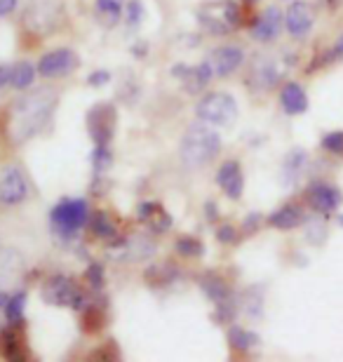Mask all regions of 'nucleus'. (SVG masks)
<instances>
[{"mask_svg":"<svg viewBox=\"0 0 343 362\" xmlns=\"http://www.w3.org/2000/svg\"><path fill=\"white\" fill-rule=\"evenodd\" d=\"M177 252L184 257H202L205 255V245H202L198 238L193 235H184L177 240Z\"/></svg>","mask_w":343,"mask_h":362,"instance_id":"30","label":"nucleus"},{"mask_svg":"<svg viewBox=\"0 0 343 362\" xmlns=\"http://www.w3.org/2000/svg\"><path fill=\"white\" fill-rule=\"evenodd\" d=\"M87 219H90V209H87L85 200H62L59 205L52 207V214H50V221H52V228L59 235H76L80 228L85 226Z\"/></svg>","mask_w":343,"mask_h":362,"instance_id":"6","label":"nucleus"},{"mask_svg":"<svg viewBox=\"0 0 343 362\" xmlns=\"http://www.w3.org/2000/svg\"><path fill=\"white\" fill-rule=\"evenodd\" d=\"M339 223H341V226H343V216H339Z\"/></svg>","mask_w":343,"mask_h":362,"instance_id":"43","label":"nucleus"},{"mask_svg":"<svg viewBox=\"0 0 343 362\" xmlns=\"http://www.w3.org/2000/svg\"><path fill=\"white\" fill-rule=\"evenodd\" d=\"M243 59H245V52L236 45H223V47H216L214 52L209 57V64L214 69V76L219 78H226L231 74L243 66Z\"/></svg>","mask_w":343,"mask_h":362,"instance_id":"13","label":"nucleus"},{"mask_svg":"<svg viewBox=\"0 0 343 362\" xmlns=\"http://www.w3.org/2000/svg\"><path fill=\"white\" fill-rule=\"evenodd\" d=\"M216 240L219 243H233V240H236V228L226 223V226H221L216 230Z\"/></svg>","mask_w":343,"mask_h":362,"instance_id":"39","label":"nucleus"},{"mask_svg":"<svg viewBox=\"0 0 343 362\" xmlns=\"http://www.w3.org/2000/svg\"><path fill=\"white\" fill-rule=\"evenodd\" d=\"M35 81V69L31 66V64H26V62H21L17 64V66L12 69V88H17V90H26V88H31Z\"/></svg>","mask_w":343,"mask_h":362,"instance_id":"28","label":"nucleus"},{"mask_svg":"<svg viewBox=\"0 0 343 362\" xmlns=\"http://www.w3.org/2000/svg\"><path fill=\"white\" fill-rule=\"evenodd\" d=\"M322 148L334 156H343V132H330L322 136Z\"/></svg>","mask_w":343,"mask_h":362,"instance_id":"35","label":"nucleus"},{"mask_svg":"<svg viewBox=\"0 0 343 362\" xmlns=\"http://www.w3.org/2000/svg\"><path fill=\"white\" fill-rule=\"evenodd\" d=\"M146 223H149V226H151L153 230H156V233H165V230L172 226V216L167 214L163 207H158V212L153 214Z\"/></svg>","mask_w":343,"mask_h":362,"instance_id":"33","label":"nucleus"},{"mask_svg":"<svg viewBox=\"0 0 343 362\" xmlns=\"http://www.w3.org/2000/svg\"><path fill=\"white\" fill-rule=\"evenodd\" d=\"M280 81V66L273 57H257L250 71V85L257 90H271Z\"/></svg>","mask_w":343,"mask_h":362,"instance_id":"14","label":"nucleus"},{"mask_svg":"<svg viewBox=\"0 0 343 362\" xmlns=\"http://www.w3.org/2000/svg\"><path fill=\"white\" fill-rule=\"evenodd\" d=\"M306 168H308V156H306L303 148H294L289 151V156L284 158L282 163V184L284 186H294L298 179L303 177Z\"/></svg>","mask_w":343,"mask_h":362,"instance_id":"19","label":"nucleus"},{"mask_svg":"<svg viewBox=\"0 0 343 362\" xmlns=\"http://www.w3.org/2000/svg\"><path fill=\"white\" fill-rule=\"evenodd\" d=\"M0 339H3V341H0V351H3V356L7 360H26V351H24V346H21V341L17 339L14 332L5 329Z\"/></svg>","mask_w":343,"mask_h":362,"instance_id":"25","label":"nucleus"},{"mask_svg":"<svg viewBox=\"0 0 343 362\" xmlns=\"http://www.w3.org/2000/svg\"><path fill=\"white\" fill-rule=\"evenodd\" d=\"M301 221H303V212H301V207H296V205H284L277 209V212H273L271 219H268V223L277 230H291Z\"/></svg>","mask_w":343,"mask_h":362,"instance_id":"21","label":"nucleus"},{"mask_svg":"<svg viewBox=\"0 0 343 362\" xmlns=\"http://www.w3.org/2000/svg\"><path fill=\"white\" fill-rule=\"evenodd\" d=\"M282 24H284L282 12L277 10V7H268V10H264V14L254 21L252 38L259 40V42H271V40L277 38V35H280Z\"/></svg>","mask_w":343,"mask_h":362,"instance_id":"17","label":"nucleus"},{"mask_svg":"<svg viewBox=\"0 0 343 362\" xmlns=\"http://www.w3.org/2000/svg\"><path fill=\"white\" fill-rule=\"evenodd\" d=\"M228 341H231V346L236 351H250L252 346H257V341H259V337L257 334H252V332H247V329H243V327H231L228 329Z\"/></svg>","mask_w":343,"mask_h":362,"instance_id":"27","label":"nucleus"},{"mask_svg":"<svg viewBox=\"0 0 343 362\" xmlns=\"http://www.w3.org/2000/svg\"><path fill=\"white\" fill-rule=\"evenodd\" d=\"M21 271V257L14 250H0V285H10Z\"/></svg>","mask_w":343,"mask_h":362,"instance_id":"24","label":"nucleus"},{"mask_svg":"<svg viewBox=\"0 0 343 362\" xmlns=\"http://www.w3.org/2000/svg\"><path fill=\"white\" fill-rule=\"evenodd\" d=\"M28 195V181L19 168H7L0 179V200L5 205H19Z\"/></svg>","mask_w":343,"mask_h":362,"instance_id":"11","label":"nucleus"},{"mask_svg":"<svg viewBox=\"0 0 343 362\" xmlns=\"http://www.w3.org/2000/svg\"><path fill=\"white\" fill-rule=\"evenodd\" d=\"M14 7H17V0H0V17H7V14H12Z\"/></svg>","mask_w":343,"mask_h":362,"instance_id":"41","label":"nucleus"},{"mask_svg":"<svg viewBox=\"0 0 343 362\" xmlns=\"http://www.w3.org/2000/svg\"><path fill=\"white\" fill-rule=\"evenodd\" d=\"M341 200V191L332 184H313L308 191V202L318 214H330L334 209H339Z\"/></svg>","mask_w":343,"mask_h":362,"instance_id":"16","label":"nucleus"},{"mask_svg":"<svg viewBox=\"0 0 343 362\" xmlns=\"http://www.w3.org/2000/svg\"><path fill=\"white\" fill-rule=\"evenodd\" d=\"M216 184L221 186V191L228 195L231 200L243 198L245 177H243V168H240V163L238 160H226L216 172Z\"/></svg>","mask_w":343,"mask_h":362,"instance_id":"12","label":"nucleus"},{"mask_svg":"<svg viewBox=\"0 0 343 362\" xmlns=\"http://www.w3.org/2000/svg\"><path fill=\"white\" fill-rule=\"evenodd\" d=\"M122 250H125V259L129 262H144V259L156 255V245L144 235L129 238L127 243H122Z\"/></svg>","mask_w":343,"mask_h":362,"instance_id":"22","label":"nucleus"},{"mask_svg":"<svg viewBox=\"0 0 343 362\" xmlns=\"http://www.w3.org/2000/svg\"><path fill=\"white\" fill-rule=\"evenodd\" d=\"M115 106L113 104H97L90 108L87 113V129H90V136L94 141V146H108L113 139L115 132Z\"/></svg>","mask_w":343,"mask_h":362,"instance_id":"8","label":"nucleus"},{"mask_svg":"<svg viewBox=\"0 0 343 362\" xmlns=\"http://www.w3.org/2000/svg\"><path fill=\"white\" fill-rule=\"evenodd\" d=\"M195 113H198L202 122H207L211 127H231L238 120V104L231 94L211 92L198 101Z\"/></svg>","mask_w":343,"mask_h":362,"instance_id":"5","label":"nucleus"},{"mask_svg":"<svg viewBox=\"0 0 343 362\" xmlns=\"http://www.w3.org/2000/svg\"><path fill=\"white\" fill-rule=\"evenodd\" d=\"M57 106V94L50 88H38L21 97L10 113V136L14 144H24L42 132Z\"/></svg>","mask_w":343,"mask_h":362,"instance_id":"1","label":"nucleus"},{"mask_svg":"<svg viewBox=\"0 0 343 362\" xmlns=\"http://www.w3.org/2000/svg\"><path fill=\"white\" fill-rule=\"evenodd\" d=\"M10 83H12V69L0 66V90H3L5 85H10Z\"/></svg>","mask_w":343,"mask_h":362,"instance_id":"42","label":"nucleus"},{"mask_svg":"<svg viewBox=\"0 0 343 362\" xmlns=\"http://www.w3.org/2000/svg\"><path fill=\"white\" fill-rule=\"evenodd\" d=\"M125 0H94V14L106 28H113L122 17Z\"/></svg>","mask_w":343,"mask_h":362,"instance_id":"20","label":"nucleus"},{"mask_svg":"<svg viewBox=\"0 0 343 362\" xmlns=\"http://www.w3.org/2000/svg\"><path fill=\"white\" fill-rule=\"evenodd\" d=\"M339 59H343V35L337 40V45H334L330 52H325L322 57H320V62L313 64V69L325 66V64H334V62H339Z\"/></svg>","mask_w":343,"mask_h":362,"instance_id":"36","label":"nucleus"},{"mask_svg":"<svg viewBox=\"0 0 343 362\" xmlns=\"http://www.w3.org/2000/svg\"><path fill=\"white\" fill-rule=\"evenodd\" d=\"M280 104L284 108V113L289 115H301L308 111V97L306 90L298 83H287L280 92Z\"/></svg>","mask_w":343,"mask_h":362,"instance_id":"18","label":"nucleus"},{"mask_svg":"<svg viewBox=\"0 0 343 362\" xmlns=\"http://www.w3.org/2000/svg\"><path fill=\"white\" fill-rule=\"evenodd\" d=\"M200 287H202V292H205L211 301L216 303H226V301H231V289H228V285L223 282V278H219V275H214V273H209V275H205V278L200 280Z\"/></svg>","mask_w":343,"mask_h":362,"instance_id":"23","label":"nucleus"},{"mask_svg":"<svg viewBox=\"0 0 343 362\" xmlns=\"http://www.w3.org/2000/svg\"><path fill=\"white\" fill-rule=\"evenodd\" d=\"M78 54L73 49H54V52H47L42 59L38 62V74L42 78H64L73 74L78 69Z\"/></svg>","mask_w":343,"mask_h":362,"instance_id":"9","label":"nucleus"},{"mask_svg":"<svg viewBox=\"0 0 343 362\" xmlns=\"http://www.w3.org/2000/svg\"><path fill=\"white\" fill-rule=\"evenodd\" d=\"M221 151V139L211 127L205 125H191L186 129L184 139H181L179 153L181 160H184L188 168H202V165H209Z\"/></svg>","mask_w":343,"mask_h":362,"instance_id":"3","label":"nucleus"},{"mask_svg":"<svg viewBox=\"0 0 343 362\" xmlns=\"http://www.w3.org/2000/svg\"><path fill=\"white\" fill-rule=\"evenodd\" d=\"M66 21V3L64 0H28L21 12V24L28 33L47 38L57 33Z\"/></svg>","mask_w":343,"mask_h":362,"instance_id":"2","label":"nucleus"},{"mask_svg":"<svg viewBox=\"0 0 343 362\" xmlns=\"http://www.w3.org/2000/svg\"><path fill=\"white\" fill-rule=\"evenodd\" d=\"M92 228H94V233H97L99 238H113L115 235L113 221L108 219L106 214H101V212L92 216Z\"/></svg>","mask_w":343,"mask_h":362,"instance_id":"32","label":"nucleus"},{"mask_svg":"<svg viewBox=\"0 0 343 362\" xmlns=\"http://www.w3.org/2000/svg\"><path fill=\"white\" fill-rule=\"evenodd\" d=\"M198 21L205 31L226 35L243 24V14H240L236 0H209V3L198 7Z\"/></svg>","mask_w":343,"mask_h":362,"instance_id":"4","label":"nucleus"},{"mask_svg":"<svg viewBox=\"0 0 343 362\" xmlns=\"http://www.w3.org/2000/svg\"><path fill=\"white\" fill-rule=\"evenodd\" d=\"M174 275H177V271H174L172 264H156L146 271V280H149L153 287H163V285H170L174 280Z\"/></svg>","mask_w":343,"mask_h":362,"instance_id":"26","label":"nucleus"},{"mask_svg":"<svg viewBox=\"0 0 343 362\" xmlns=\"http://www.w3.org/2000/svg\"><path fill=\"white\" fill-rule=\"evenodd\" d=\"M42 299L50 306H64V308H83L85 296L78 289V285L66 275H54L42 287Z\"/></svg>","mask_w":343,"mask_h":362,"instance_id":"7","label":"nucleus"},{"mask_svg":"<svg viewBox=\"0 0 343 362\" xmlns=\"http://www.w3.org/2000/svg\"><path fill=\"white\" fill-rule=\"evenodd\" d=\"M111 165H113V156H111V151H108V146H97L94 148V153H92V168L94 172L101 177L104 172L111 170Z\"/></svg>","mask_w":343,"mask_h":362,"instance_id":"31","label":"nucleus"},{"mask_svg":"<svg viewBox=\"0 0 343 362\" xmlns=\"http://www.w3.org/2000/svg\"><path fill=\"white\" fill-rule=\"evenodd\" d=\"M313 24H315V12L306 0H296V3L289 5L287 14H284V26H287L289 35L303 38V35L310 33Z\"/></svg>","mask_w":343,"mask_h":362,"instance_id":"10","label":"nucleus"},{"mask_svg":"<svg viewBox=\"0 0 343 362\" xmlns=\"http://www.w3.org/2000/svg\"><path fill=\"white\" fill-rule=\"evenodd\" d=\"M172 74L179 78V83L188 92H202L205 85L211 81V76H214V69H211L209 62H202L198 66H177Z\"/></svg>","mask_w":343,"mask_h":362,"instance_id":"15","label":"nucleus"},{"mask_svg":"<svg viewBox=\"0 0 343 362\" xmlns=\"http://www.w3.org/2000/svg\"><path fill=\"white\" fill-rule=\"evenodd\" d=\"M101 325H104V313L92 306L90 310H87V315H85V329L97 332V329H101Z\"/></svg>","mask_w":343,"mask_h":362,"instance_id":"38","label":"nucleus"},{"mask_svg":"<svg viewBox=\"0 0 343 362\" xmlns=\"http://www.w3.org/2000/svg\"><path fill=\"white\" fill-rule=\"evenodd\" d=\"M87 282H90V287L94 289H101L104 287V266L101 264H90V269H87Z\"/></svg>","mask_w":343,"mask_h":362,"instance_id":"37","label":"nucleus"},{"mask_svg":"<svg viewBox=\"0 0 343 362\" xmlns=\"http://www.w3.org/2000/svg\"><path fill=\"white\" fill-rule=\"evenodd\" d=\"M125 19H127V26L136 28L139 24H141L144 19V5L141 0H129L127 3V12H125Z\"/></svg>","mask_w":343,"mask_h":362,"instance_id":"34","label":"nucleus"},{"mask_svg":"<svg viewBox=\"0 0 343 362\" xmlns=\"http://www.w3.org/2000/svg\"><path fill=\"white\" fill-rule=\"evenodd\" d=\"M24 308H26V294L24 292H17L14 296H10L5 303V317L7 322L17 325L24 320Z\"/></svg>","mask_w":343,"mask_h":362,"instance_id":"29","label":"nucleus"},{"mask_svg":"<svg viewBox=\"0 0 343 362\" xmlns=\"http://www.w3.org/2000/svg\"><path fill=\"white\" fill-rule=\"evenodd\" d=\"M108 81H111V74H108V71H97V74H92L90 76V83L92 88H101V85H106Z\"/></svg>","mask_w":343,"mask_h":362,"instance_id":"40","label":"nucleus"}]
</instances>
